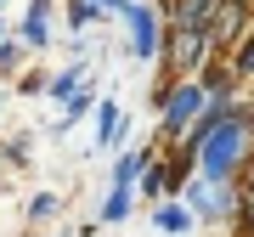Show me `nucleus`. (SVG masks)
Here are the masks:
<instances>
[{
    "instance_id": "7",
    "label": "nucleus",
    "mask_w": 254,
    "mask_h": 237,
    "mask_svg": "<svg viewBox=\"0 0 254 237\" xmlns=\"http://www.w3.org/2000/svg\"><path fill=\"white\" fill-rule=\"evenodd\" d=\"M119 118H125V113H119V102H113V96H108V102H96V147H102V153L119 141Z\"/></svg>"
},
{
    "instance_id": "15",
    "label": "nucleus",
    "mask_w": 254,
    "mask_h": 237,
    "mask_svg": "<svg viewBox=\"0 0 254 237\" xmlns=\"http://www.w3.org/2000/svg\"><path fill=\"white\" fill-rule=\"evenodd\" d=\"M243 203H249V215H254V186H249V198H243Z\"/></svg>"
},
{
    "instance_id": "13",
    "label": "nucleus",
    "mask_w": 254,
    "mask_h": 237,
    "mask_svg": "<svg viewBox=\"0 0 254 237\" xmlns=\"http://www.w3.org/2000/svg\"><path fill=\"white\" fill-rule=\"evenodd\" d=\"M237 73H254V34H249V46L237 51Z\"/></svg>"
},
{
    "instance_id": "4",
    "label": "nucleus",
    "mask_w": 254,
    "mask_h": 237,
    "mask_svg": "<svg viewBox=\"0 0 254 237\" xmlns=\"http://www.w3.org/2000/svg\"><path fill=\"white\" fill-rule=\"evenodd\" d=\"M125 17H130V51H136V57H153V51H158V11L130 0Z\"/></svg>"
},
{
    "instance_id": "6",
    "label": "nucleus",
    "mask_w": 254,
    "mask_h": 237,
    "mask_svg": "<svg viewBox=\"0 0 254 237\" xmlns=\"http://www.w3.org/2000/svg\"><path fill=\"white\" fill-rule=\"evenodd\" d=\"M153 226H158L164 237H181V232L192 226V215L181 209V203H170V198H158V209H153Z\"/></svg>"
},
{
    "instance_id": "5",
    "label": "nucleus",
    "mask_w": 254,
    "mask_h": 237,
    "mask_svg": "<svg viewBox=\"0 0 254 237\" xmlns=\"http://www.w3.org/2000/svg\"><path fill=\"white\" fill-rule=\"evenodd\" d=\"M23 46H34V51H46L51 46V0H28V17H23Z\"/></svg>"
},
{
    "instance_id": "9",
    "label": "nucleus",
    "mask_w": 254,
    "mask_h": 237,
    "mask_svg": "<svg viewBox=\"0 0 254 237\" xmlns=\"http://www.w3.org/2000/svg\"><path fill=\"white\" fill-rule=\"evenodd\" d=\"M79 79H85V68H63V73H57V79L46 85V91H51L57 102H68V96H73V85H79Z\"/></svg>"
},
{
    "instance_id": "11",
    "label": "nucleus",
    "mask_w": 254,
    "mask_h": 237,
    "mask_svg": "<svg viewBox=\"0 0 254 237\" xmlns=\"http://www.w3.org/2000/svg\"><path fill=\"white\" fill-rule=\"evenodd\" d=\"M28 215H34V220H51L57 215V192H34V198H28Z\"/></svg>"
},
{
    "instance_id": "1",
    "label": "nucleus",
    "mask_w": 254,
    "mask_h": 237,
    "mask_svg": "<svg viewBox=\"0 0 254 237\" xmlns=\"http://www.w3.org/2000/svg\"><path fill=\"white\" fill-rule=\"evenodd\" d=\"M243 158H249V113H237L215 130V136H203L198 141V153H192V164L203 170V181L215 186V181H237V170H243Z\"/></svg>"
},
{
    "instance_id": "8",
    "label": "nucleus",
    "mask_w": 254,
    "mask_h": 237,
    "mask_svg": "<svg viewBox=\"0 0 254 237\" xmlns=\"http://www.w3.org/2000/svg\"><path fill=\"white\" fill-rule=\"evenodd\" d=\"M130 203H136V186H113V192H108V203H102V220H108V226H113V220H125V215H130Z\"/></svg>"
},
{
    "instance_id": "2",
    "label": "nucleus",
    "mask_w": 254,
    "mask_h": 237,
    "mask_svg": "<svg viewBox=\"0 0 254 237\" xmlns=\"http://www.w3.org/2000/svg\"><path fill=\"white\" fill-rule=\"evenodd\" d=\"M203 85H164L158 91V113H164V136H181V130L198 118V108H203Z\"/></svg>"
},
{
    "instance_id": "10",
    "label": "nucleus",
    "mask_w": 254,
    "mask_h": 237,
    "mask_svg": "<svg viewBox=\"0 0 254 237\" xmlns=\"http://www.w3.org/2000/svg\"><path fill=\"white\" fill-rule=\"evenodd\" d=\"M85 113H96V102L85 96V91H73V96H68V118H57V130H68L73 118H85Z\"/></svg>"
},
{
    "instance_id": "12",
    "label": "nucleus",
    "mask_w": 254,
    "mask_h": 237,
    "mask_svg": "<svg viewBox=\"0 0 254 237\" xmlns=\"http://www.w3.org/2000/svg\"><path fill=\"white\" fill-rule=\"evenodd\" d=\"M68 23L73 28H91L96 23V6H91V0H73V6H68Z\"/></svg>"
},
{
    "instance_id": "3",
    "label": "nucleus",
    "mask_w": 254,
    "mask_h": 237,
    "mask_svg": "<svg viewBox=\"0 0 254 237\" xmlns=\"http://www.w3.org/2000/svg\"><path fill=\"white\" fill-rule=\"evenodd\" d=\"M181 209L192 215V220H220V215H232L237 209V181H192L187 186V203Z\"/></svg>"
},
{
    "instance_id": "14",
    "label": "nucleus",
    "mask_w": 254,
    "mask_h": 237,
    "mask_svg": "<svg viewBox=\"0 0 254 237\" xmlns=\"http://www.w3.org/2000/svg\"><path fill=\"white\" fill-rule=\"evenodd\" d=\"M91 6H96V11H119V17H125V11H130V0H91Z\"/></svg>"
},
{
    "instance_id": "16",
    "label": "nucleus",
    "mask_w": 254,
    "mask_h": 237,
    "mask_svg": "<svg viewBox=\"0 0 254 237\" xmlns=\"http://www.w3.org/2000/svg\"><path fill=\"white\" fill-rule=\"evenodd\" d=\"M0 34H6V23H0Z\"/></svg>"
}]
</instances>
